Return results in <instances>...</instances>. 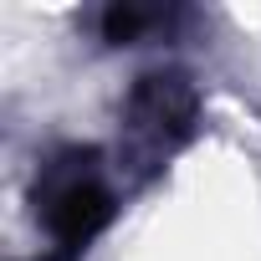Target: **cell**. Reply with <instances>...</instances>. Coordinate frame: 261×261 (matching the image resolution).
I'll return each mask as SVG.
<instances>
[{
    "instance_id": "1",
    "label": "cell",
    "mask_w": 261,
    "mask_h": 261,
    "mask_svg": "<svg viewBox=\"0 0 261 261\" xmlns=\"http://www.w3.org/2000/svg\"><path fill=\"white\" fill-rule=\"evenodd\" d=\"M36 215L51 236V256L72 261L108 220H113V190L102 179L97 149H62L36 174Z\"/></svg>"
},
{
    "instance_id": "2",
    "label": "cell",
    "mask_w": 261,
    "mask_h": 261,
    "mask_svg": "<svg viewBox=\"0 0 261 261\" xmlns=\"http://www.w3.org/2000/svg\"><path fill=\"white\" fill-rule=\"evenodd\" d=\"M195 118H200V92L185 72H144L128 92V128L154 154L185 144Z\"/></svg>"
},
{
    "instance_id": "3",
    "label": "cell",
    "mask_w": 261,
    "mask_h": 261,
    "mask_svg": "<svg viewBox=\"0 0 261 261\" xmlns=\"http://www.w3.org/2000/svg\"><path fill=\"white\" fill-rule=\"evenodd\" d=\"M159 26H169V16H164V11H139V6H108V11L97 16V31H102V41H113V46L144 41V36L159 31Z\"/></svg>"
}]
</instances>
